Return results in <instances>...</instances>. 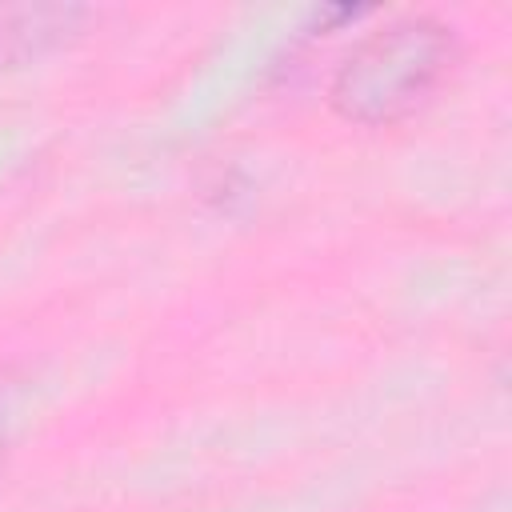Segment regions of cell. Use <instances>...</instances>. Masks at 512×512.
<instances>
[{
  "label": "cell",
  "mask_w": 512,
  "mask_h": 512,
  "mask_svg": "<svg viewBox=\"0 0 512 512\" xmlns=\"http://www.w3.org/2000/svg\"><path fill=\"white\" fill-rule=\"evenodd\" d=\"M452 64V32L428 16L396 20L348 52L332 104L356 124H392L420 108Z\"/></svg>",
  "instance_id": "obj_1"
},
{
  "label": "cell",
  "mask_w": 512,
  "mask_h": 512,
  "mask_svg": "<svg viewBox=\"0 0 512 512\" xmlns=\"http://www.w3.org/2000/svg\"><path fill=\"white\" fill-rule=\"evenodd\" d=\"M80 8H60V4H36V8H0V60L28 56L44 44H56L60 36L72 32L80 20Z\"/></svg>",
  "instance_id": "obj_2"
},
{
  "label": "cell",
  "mask_w": 512,
  "mask_h": 512,
  "mask_svg": "<svg viewBox=\"0 0 512 512\" xmlns=\"http://www.w3.org/2000/svg\"><path fill=\"white\" fill-rule=\"evenodd\" d=\"M0 424H4V392H0Z\"/></svg>",
  "instance_id": "obj_3"
}]
</instances>
